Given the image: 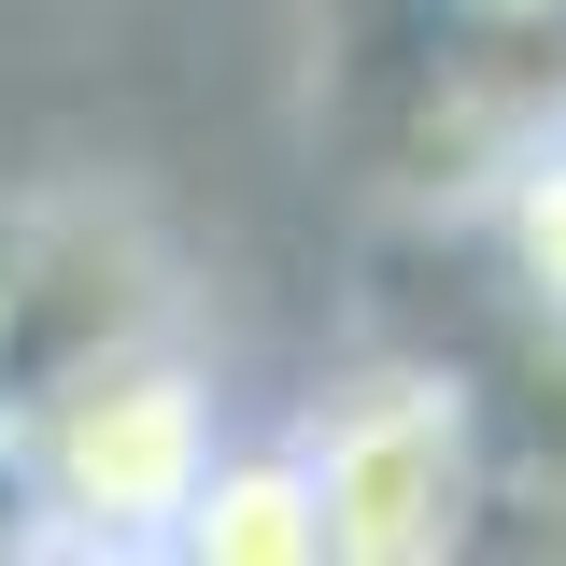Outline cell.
Wrapping results in <instances>:
<instances>
[{"instance_id": "6da1fadb", "label": "cell", "mask_w": 566, "mask_h": 566, "mask_svg": "<svg viewBox=\"0 0 566 566\" xmlns=\"http://www.w3.org/2000/svg\"><path fill=\"white\" fill-rule=\"evenodd\" d=\"M553 128H566V0H312L297 142L368 212L468 227L482 185Z\"/></svg>"}, {"instance_id": "7a4b0ae2", "label": "cell", "mask_w": 566, "mask_h": 566, "mask_svg": "<svg viewBox=\"0 0 566 566\" xmlns=\"http://www.w3.org/2000/svg\"><path fill=\"white\" fill-rule=\"evenodd\" d=\"M297 482L326 510V566H439L495 510V439L468 354H354L283 424Z\"/></svg>"}, {"instance_id": "3957f363", "label": "cell", "mask_w": 566, "mask_h": 566, "mask_svg": "<svg viewBox=\"0 0 566 566\" xmlns=\"http://www.w3.org/2000/svg\"><path fill=\"white\" fill-rule=\"evenodd\" d=\"M156 326H199V297L185 255L114 185H0V553H14V482L43 411Z\"/></svg>"}, {"instance_id": "277c9868", "label": "cell", "mask_w": 566, "mask_h": 566, "mask_svg": "<svg viewBox=\"0 0 566 566\" xmlns=\"http://www.w3.org/2000/svg\"><path fill=\"white\" fill-rule=\"evenodd\" d=\"M212 439H227V368H212L199 326H156V340L99 354L57 411H43V439H29L14 553H71V566L170 553V524H185V495H199Z\"/></svg>"}, {"instance_id": "5b68a950", "label": "cell", "mask_w": 566, "mask_h": 566, "mask_svg": "<svg viewBox=\"0 0 566 566\" xmlns=\"http://www.w3.org/2000/svg\"><path fill=\"white\" fill-rule=\"evenodd\" d=\"M170 553L185 566H326V510H312V482H297L283 439H212Z\"/></svg>"}, {"instance_id": "8992f818", "label": "cell", "mask_w": 566, "mask_h": 566, "mask_svg": "<svg viewBox=\"0 0 566 566\" xmlns=\"http://www.w3.org/2000/svg\"><path fill=\"white\" fill-rule=\"evenodd\" d=\"M495 241V283H510V312L524 326H566V128L538 142V156H510L482 185V212H468Z\"/></svg>"}]
</instances>
